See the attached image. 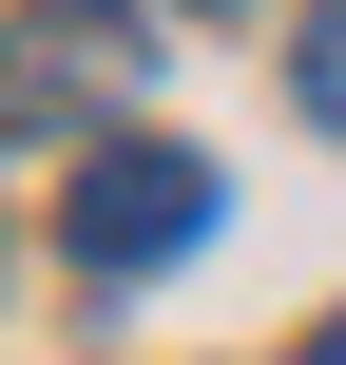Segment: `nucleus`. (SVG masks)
I'll use <instances>...</instances> for the list:
<instances>
[{
    "mask_svg": "<svg viewBox=\"0 0 346 365\" xmlns=\"http://www.w3.org/2000/svg\"><path fill=\"white\" fill-rule=\"evenodd\" d=\"M289 96H308V115H327V135H346V0H327V19H308V38H289Z\"/></svg>",
    "mask_w": 346,
    "mask_h": 365,
    "instance_id": "3",
    "label": "nucleus"
},
{
    "mask_svg": "<svg viewBox=\"0 0 346 365\" xmlns=\"http://www.w3.org/2000/svg\"><path fill=\"white\" fill-rule=\"evenodd\" d=\"M77 77H96V96L135 77V19H116V0H39V38H0V115H58Z\"/></svg>",
    "mask_w": 346,
    "mask_h": 365,
    "instance_id": "2",
    "label": "nucleus"
},
{
    "mask_svg": "<svg viewBox=\"0 0 346 365\" xmlns=\"http://www.w3.org/2000/svg\"><path fill=\"white\" fill-rule=\"evenodd\" d=\"M212 231V154H173V135H116V154H77V192H58V250L116 289V269H173Z\"/></svg>",
    "mask_w": 346,
    "mask_h": 365,
    "instance_id": "1",
    "label": "nucleus"
},
{
    "mask_svg": "<svg viewBox=\"0 0 346 365\" xmlns=\"http://www.w3.org/2000/svg\"><path fill=\"white\" fill-rule=\"evenodd\" d=\"M308 365H346V308H327V327H308Z\"/></svg>",
    "mask_w": 346,
    "mask_h": 365,
    "instance_id": "4",
    "label": "nucleus"
}]
</instances>
